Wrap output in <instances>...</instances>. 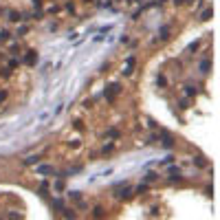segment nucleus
Instances as JSON below:
<instances>
[{
  "label": "nucleus",
  "instance_id": "f257e3e1",
  "mask_svg": "<svg viewBox=\"0 0 220 220\" xmlns=\"http://www.w3.org/2000/svg\"><path fill=\"white\" fill-rule=\"evenodd\" d=\"M104 213H106V211H104V207H101V205H99V207H92V218H95V220H101V218H104Z\"/></svg>",
  "mask_w": 220,
  "mask_h": 220
},
{
  "label": "nucleus",
  "instance_id": "f03ea898",
  "mask_svg": "<svg viewBox=\"0 0 220 220\" xmlns=\"http://www.w3.org/2000/svg\"><path fill=\"white\" fill-rule=\"evenodd\" d=\"M163 148H174V139L169 134H163Z\"/></svg>",
  "mask_w": 220,
  "mask_h": 220
},
{
  "label": "nucleus",
  "instance_id": "7ed1b4c3",
  "mask_svg": "<svg viewBox=\"0 0 220 220\" xmlns=\"http://www.w3.org/2000/svg\"><path fill=\"white\" fill-rule=\"evenodd\" d=\"M119 196H121V200H128V198L132 196V187H128V189H123V191H121V194H119Z\"/></svg>",
  "mask_w": 220,
  "mask_h": 220
},
{
  "label": "nucleus",
  "instance_id": "20e7f679",
  "mask_svg": "<svg viewBox=\"0 0 220 220\" xmlns=\"http://www.w3.org/2000/svg\"><path fill=\"white\" fill-rule=\"evenodd\" d=\"M40 174H53V167H48V165H42L40 169H38Z\"/></svg>",
  "mask_w": 220,
  "mask_h": 220
},
{
  "label": "nucleus",
  "instance_id": "39448f33",
  "mask_svg": "<svg viewBox=\"0 0 220 220\" xmlns=\"http://www.w3.org/2000/svg\"><path fill=\"white\" fill-rule=\"evenodd\" d=\"M194 163H196L198 167H205V165H207V161H205L203 156H196V159H194Z\"/></svg>",
  "mask_w": 220,
  "mask_h": 220
},
{
  "label": "nucleus",
  "instance_id": "423d86ee",
  "mask_svg": "<svg viewBox=\"0 0 220 220\" xmlns=\"http://www.w3.org/2000/svg\"><path fill=\"white\" fill-rule=\"evenodd\" d=\"M64 218H66V220H75V211L66 209V211H64Z\"/></svg>",
  "mask_w": 220,
  "mask_h": 220
},
{
  "label": "nucleus",
  "instance_id": "0eeeda50",
  "mask_svg": "<svg viewBox=\"0 0 220 220\" xmlns=\"http://www.w3.org/2000/svg\"><path fill=\"white\" fill-rule=\"evenodd\" d=\"M40 161V156H29V159H24V163L27 165H31V163H38Z\"/></svg>",
  "mask_w": 220,
  "mask_h": 220
},
{
  "label": "nucleus",
  "instance_id": "6e6552de",
  "mask_svg": "<svg viewBox=\"0 0 220 220\" xmlns=\"http://www.w3.org/2000/svg\"><path fill=\"white\" fill-rule=\"evenodd\" d=\"M112 150H114V143H108V145H106V148H104L101 152H104V154H108V152H112Z\"/></svg>",
  "mask_w": 220,
  "mask_h": 220
},
{
  "label": "nucleus",
  "instance_id": "1a4fd4ad",
  "mask_svg": "<svg viewBox=\"0 0 220 220\" xmlns=\"http://www.w3.org/2000/svg\"><path fill=\"white\" fill-rule=\"evenodd\" d=\"M7 95H9V92H7V90H0V104H2V101H5V99H7Z\"/></svg>",
  "mask_w": 220,
  "mask_h": 220
},
{
  "label": "nucleus",
  "instance_id": "9d476101",
  "mask_svg": "<svg viewBox=\"0 0 220 220\" xmlns=\"http://www.w3.org/2000/svg\"><path fill=\"white\" fill-rule=\"evenodd\" d=\"M178 2H183V0H176V5H178Z\"/></svg>",
  "mask_w": 220,
  "mask_h": 220
}]
</instances>
